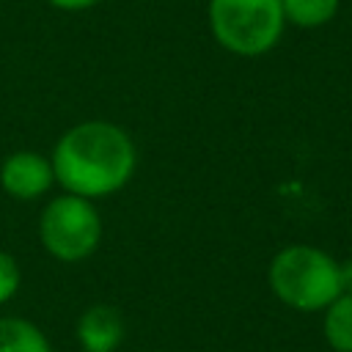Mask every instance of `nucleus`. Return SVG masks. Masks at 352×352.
<instances>
[{
	"label": "nucleus",
	"mask_w": 352,
	"mask_h": 352,
	"mask_svg": "<svg viewBox=\"0 0 352 352\" xmlns=\"http://www.w3.org/2000/svg\"><path fill=\"white\" fill-rule=\"evenodd\" d=\"M50 162L55 182L66 192L96 201L126 187L138 165V151L118 124L82 121L55 140Z\"/></svg>",
	"instance_id": "f257e3e1"
},
{
	"label": "nucleus",
	"mask_w": 352,
	"mask_h": 352,
	"mask_svg": "<svg viewBox=\"0 0 352 352\" xmlns=\"http://www.w3.org/2000/svg\"><path fill=\"white\" fill-rule=\"evenodd\" d=\"M52 184H55L52 162L38 151H28V148L14 151L0 165V187L6 195L16 201L41 198L50 192Z\"/></svg>",
	"instance_id": "39448f33"
},
{
	"label": "nucleus",
	"mask_w": 352,
	"mask_h": 352,
	"mask_svg": "<svg viewBox=\"0 0 352 352\" xmlns=\"http://www.w3.org/2000/svg\"><path fill=\"white\" fill-rule=\"evenodd\" d=\"M338 275H341V292L352 294V258H346L344 264H338Z\"/></svg>",
	"instance_id": "f8f14e48"
},
{
	"label": "nucleus",
	"mask_w": 352,
	"mask_h": 352,
	"mask_svg": "<svg viewBox=\"0 0 352 352\" xmlns=\"http://www.w3.org/2000/svg\"><path fill=\"white\" fill-rule=\"evenodd\" d=\"M272 294L294 311H324L341 294L338 261L311 245H289L270 261Z\"/></svg>",
	"instance_id": "f03ea898"
},
{
	"label": "nucleus",
	"mask_w": 352,
	"mask_h": 352,
	"mask_svg": "<svg viewBox=\"0 0 352 352\" xmlns=\"http://www.w3.org/2000/svg\"><path fill=\"white\" fill-rule=\"evenodd\" d=\"M324 338L336 352H352V294L341 292L324 308Z\"/></svg>",
	"instance_id": "6e6552de"
},
{
	"label": "nucleus",
	"mask_w": 352,
	"mask_h": 352,
	"mask_svg": "<svg viewBox=\"0 0 352 352\" xmlns=\"http://www.w3.org/2000/svg\"><path fill=\"white\" fill-rule=\"evenodd\" d=\"M124 338V319L113 305H91L77 322V341L85 352H116Z\"/></svg>",
	"instance_id": "423d86ee"
},
{
	"label": "nucleus",
	"mask_w": 352,
	"mask_h": 352,
	"mask_svg": "<svg viewBox=\"0 0 352 352\" xmlns=\"http://www.w3.org/2000/svg\"><path fill=\"white\" fill-rule=\"evenodd\" d=\"M47 3L60 8V11H88V8L99 6L102 0H47Z\"/></svg>",
	"instance_id": "9b49d317"
},
{
	"label": "nucleus",
	"mask_w": 352,
	"mask_h": 352,
	"mask_svg": "<svg viewBox=\"0 0 352 352\" xmlns=\"http://www.w3.org/2000/svg\"><path fill=\"white\" fill-rule=\"evenodd\" d=\"M38 236L44 250L58 261L72 264L88 258L102 239V220L94 201L72 192L55 195L38 217Z\"/></svg>",
	"instance_id": "20e7f679"
},
{
	"label": "nucleus",
	"mask_w": 352,
	"mask_h": 352,
	"mask_svg": "<svg viewBox=\"0 0 352 352\" xmlns=\"http://www.w3.org/2000/svg\"><path fill=\"white\" fill-rule=\"evenodd\" d=\"M19 289V267L11 253L0 250V305L8 302Z\"/></svg>",
	"instance_id": "9d476101"
},
{
	"label": "nucleus",
	"mask_w": 352,
	"mask_h": 352,
	"mask_svg": "<svg viewBox=\"0 0 352 352\" xmlns=\"http://www.w3.org/2000/svg\"><path fill=\"white\" fill-rule=\"evenodd\" d=\"M338 6L341 0H280L286 25H297L305 30L327 25L338 14Z\"/></svg>",
	"instance_id": "1a4fd4ad"
},
{
	"label": "nucleus",
	"mask_w": 352,
	"mask_h": 352,
	"mask_svg": "<svg viewBox=\"0 0 352 352\" xmlns=\"http://www.w3.org/2000/svg\"><path fill=\"white\" fill-rule=\"evenodd\" d=\"M206 14L214 41L239 58L270 52L286 28L280 0H209Z\"/></svg>",
	"instance_id": "7ed1b4c3"
},
{
	"label": "nucleus",
	"mask_w": 352,
	"mask_h": 352,
	"mask_svg": "<svg viewBox=\"0 0 352 352\" xmlns=\"http://www.w3.org/2000/svg\"><path fill=\"white\" fill-rule=\"evenodd\" d=\"M0 352H52L47 336L28 319H0Z\"/></svg>",
	"instance_id": "0eeeda50"
}]
</instances>
